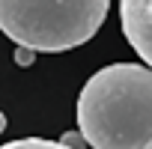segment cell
<instances>
[{
  "label": "cell",
  "instance_id": "6da1fadb",
  "mask_svg": "<svg viewBox=\"0 0 152 149\" xmlns=\"http://www.w3.org/2000/svg\"><path fill=\"white\" fill-rule=\"evenodd\" d=\"M78 131L93 149H152V69L113 63L78 96Z\"/></svg>",
  "mask_w": 152,
  "mask_h": 149
},
{
  "label": "cell",
  "instance_id": "52a82bcc",
  "mask_svg": "<svg viewBox=\"0 0 152 149\" xmlns=\"http://www.w3.org/2000/svg\"><path fill=\"white\" fill-rule=\"evenodd\" d=\"M3 131H6V113L0 110V134H3Z\"/></svg>",
  "mask_w": 152,
  "mask_h": 149
},
{
  "label": "cell",
  "instance_id": "8992f818",
  "mask_svg": "<svg viewBox=\"0 0 152 149\" xmlns=\"http://www.w3.org/2000/svg\"><path fill=\"white\" fill-rule=\"evenodd\" d=\"M36 60V51H30V48H15V63L18 66H30Z\"/></svg>",
  "mask_w": 152,
  "mask_h": 149
},
{
  "label": "cell",
  "instance_id": "7a4b0ae2",
  "mask_svg": "<svg viewBox=\"0 0 152 149\" xmlns=\"http://www.w3.org/2000/svg\"><path fill=\"white\" fill-rule=\"evenodd\" d=\"M107 9L110 0H0V30L18 48L63 54L90 42Z\"/></svg>",
  "mask_w": 152,
  "mask_h": 149
},
{
  "label": "cell",
  "instance_id": "277c9868",
  "mask_svg": "<svg viewBox=\"0 0 152 149\" xmlns=\"http://www.w3.org/2000/svg\"><path fill=\"white\" fill-rule=\"evenodd\" d=\"M0 149H66L60 140H45V137H21V140H9Z\"/></svg>",
  "mask_w": 152,
  "mask_h": 149
},
{
  "label": "cell",
  "instance_id": "3957f363",
  "mask_svg": "<svg viewBox=\"0 0 152 149\" xmlns=\"http://www.w3.org/2000/svg\"><path fill=\"white\" fill-rule=\"evenodd\" d=\"M119 24L128 45L152 69V0H119Z\"/></svg>",
  "mask_w": 152,
  "mask_h": 149
},
{
  "label": "cell",
  "instance_id": "5b68a950",
  "mask_svg": "<svg viewBox=\"0 0 152 149\" xmlns=\"http://www.w3.org/2000/svg\"><path fill=\"white\" fill-rule=\"evenodd\" d=\"M60 143H63L66 149H87V140L81 137V131H66V134L60 137Z\"/></svg>",
  "mask_w": 152,
  "mask_h": 149
}]
</instances>
